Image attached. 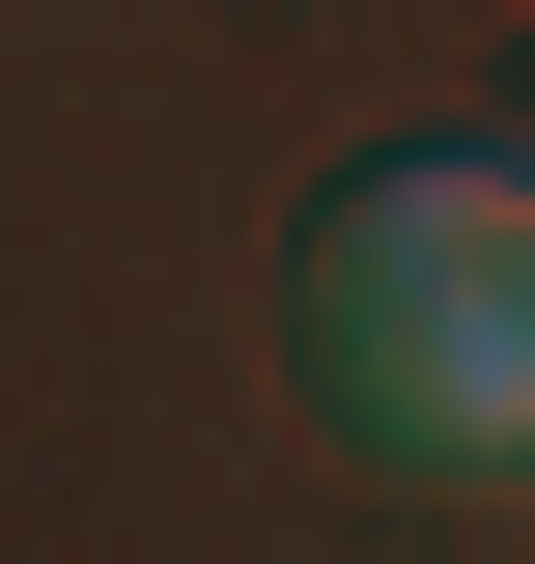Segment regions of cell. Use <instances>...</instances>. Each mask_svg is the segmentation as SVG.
Returning a JSON list of instances; mask_svg holds the SVG:
<instances>
[{
	"mask_svg": "<svg viewBox=\"0 0 535 564\" xmlns=\"http://www.w3.org/2000/svg\"><path fill=\"white\" fill-rule=\"evenodd\" d=\"M282 339H310L338 452H395V480H507V452H535V170H507V141H395V170H338Z\"/></svg>",
	"mask_w": 535,
	"mask_h": 564,
	"instance_id": "6da1fadb",
	"label": "cell"
}]
</instances>
